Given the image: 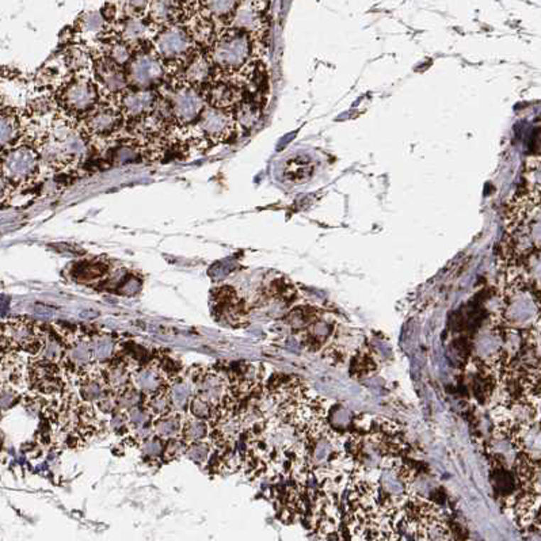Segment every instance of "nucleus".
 <instances>
[{
	"label": "nucleus",
	"instance_id": "nucleus-1",
	"mask_svg": "<svg viewBox=\"0 0 541 541\" xmlns=\"http://www.w3.org/2000/svg\"><path fill=\"white\" fill-rule=\"evenodd\" d=\"M256 40L247 31L229 28L213 43L211 60L214 67L229 75H241L254 62Z\"/></svg>",
	"mask_w": 541,
	"mask_h": 541
},
{
	"label": "nucleus",
	"instance_id": "nucleus-2",
	"mask_svg": "<svg viewBox=\"0 0 541 541\" xmlns=\"http://www.w3.org/2000/svg\"><path fill=\"white\" fill-rule=\"evenodd\" d=\"M86 153L84 136L67 121H56L43 140L40 156L53 167H64L82 160Z\"/></svg>",
	"mask_w": 541,
	"mask_h": 541
},
{
	"label": "nucleus",
	"instance_id": "nucleus-3",
	"mask_svg": "<svg viewBox=\"0 0 541 541\" xmlns=\"http://www.w3.org/2000/svg\"><path fill=\"white\" fill-rule=\"evenodd\" d=\"M40 152L29 146H16L4 152L0 162L1 177L9 183H25L33 180L40 170Z\"/></svg>",
	"mask_w": 541,
	"mask_h": 541
},
{
	"label": "nucleus",
	"instance_id": "nucleus-4",
	"mask_svg": "<svg viewBox=\"0 0 541 541\" xmlns=\"http://www.w3.org/2000/svg\"><path fill=\"white\" fill-rule=\"evenodd\" d=\"M128 64V83L136 89H148L165 77V64L156 52H137Z\"/></svg>",
	"mask_w": 541,
	"mask_h": 541
},
{
	"label": "nucleus",
	"instance_id": "nucleus-5",
	"mask_svg": "<svg viewBox=\"0 0 541 541\" xmlns=\"http://www.w3.org/2000/svg\"><path fill=\"white\" fill-rule=\"evenodd\" d=\"M61 105L70 113H89L98 101V87L86 76H76L62 86L60 92Z\"/></svg>",
	"mask_w": 541,
	"mask_h": 541
},
{
	"label": "nucleus",
	"instance_id": "nucleus-6",
	"mask_svg": "<svg viewBox=\"0 0 541 541\" xmlns=\"http://www.w3.org/2000/svg\"><path fill=\"white\" fill-rule=\"evenodd\" d=\"M192 34L178 26H168L155 37V52L165 61L185 60L193 50Z\"/></svg>",
	"mask_w": 541,
	"mask_h": 541
},
{
	"label": "nucleus",
	"instance_id": "nucleus-7",
	"mask_svg": "<svg viewBox=\"0 0 541 541\" xmlns=\"http://www.w3.org/2000/svg\"><path fill=\"white\" fill-rule=\"evenodd\" d=\"M168 106L173 120L180 124H192L198 120L205 109V98L197 87L183 84L170 94Z\"/></svg>",
	"mask_w": 541,
	"mask_h": 541
},
{
	"label": "nucleus",
	"instance_id": "nucleus-8",
	"mask_svg": "<svg viewBox=\"0 0 541 541\" xmlns=\"http://www.w3.org/2000/svg\"><path fill=\"white\" fill-rule=\"evenodd\" d=\"M200 128L209 138L226 140L236 131V124L229 110L209 106L200 116Z\"/></svg>",
	"mask_w": 541,
	"mask_h": 541
},
{
	"label": "nucleus",
	"instance_id": "nucleus-9",
	"mask_svg": "<svg viewBox=\"0 0 541 541\" xmlns=\"http://www.w3.org/2000/svg\"><path fill=\"white\" fill-rule=\"evenodd\" d=\"M156 95L147 89L124 91L121 97V110L128 119H143L151 114L156 106Z\"/></svg>",
	"mask_w": 541,
	"mask_h": 541
},
{
	"label": "nucleus",
	"instance_id": "nucleus-10",
	"mask_svg": "<svg viewBox=\"0 0 541 541\" xmlns=\"http://www.w3.org/2000/svg\"><path fill=\"white\" fill-rule=\"evenodd\" d=\"M31 89L28 82L19 76H1L0 77V98L4 107L13 110L22 109L29 104Z\"/></svg>",
	"mask_w": 541,
	"mask_h": 541
},
{
	"label": "nucleus",
	"instance_id": "nucleus-11",
	"mask_svg": "<svg viewBox=\"0 0 541 541\" xmlns=\"http://www.w3.org/2000/svg\"><path fill=\"white\" fill-rule=\"evenodd\" d=\"M121 124L120 113L111 107H99L92 110L84 121L86 131L90 135L107 137L119 131Z\"/></svg>",
	"mask_w": 541,
	"mask_h": 541
},
{
	"label": "nucleus",
	"instance_id": "nucleus-12",
	"mask_svg": "<svg viewBox=\"0 0 541 541\" xmlns=\"http://www.w3.org/2000/svg\"><path fill=\"white\" fill-rule=\"evenodd\" d=\"M95 76L98 83L110 94H122L126 90L128 77L121 70L120 65L109 60L107 58L97 61L95 64Z\"/></svg>",
	"mask_w": 541,
	"mask_h": 541
},
{
	"label": "nucleus",
	"instance_id": "nucleus-13",
	"mask_svg": "<svg viewBox=\"0 0 541 541\" xmlns=\"http://www.w3.org/2000/svg\"><path fill=\"white\" fill-rule=\"evenodd\" d=\"M231 26L247 31L256 40L263 33V16L261 10L254 6L239 4L236 11L232 16Z\"/></svg>",
	"mask_w": 541,
	"mask_h": 541
},
{
	"label": "nucleus",
	"instance_id": "nucleus-14",
	"mask_svg": "<svg viewBox=\"0 0 541 541\" xmlns=\"http://www.w3.org/2000/svg\"><path fill=\"white\" fill-rule=\"evenodd\" d=\"M212 106L231 110L243 102V91L241 84L234 82H219L214 83L209 90Z\"/></svg>",
	"mask_w": 541,
	"mask_h": 541
},
{
	"label": "nucleus",
	"instance_id": "nucleus-15",
	"mask_svg": "<svg viewBox=\"0 0 541 541\" xmlns=\"http://www.w3.org/2000/svg\"><path fill=\"white\" fill-rule=\"evenodd\" d=\"M213 67L214 65L211 58H207L204 55H195L183 70V79L186 84L197 89L207 84L211 80Z\"/></svg>",
	"mask_w": 541,
	"mask_h": 541
},
{
	"label": "nucleus",
	"instance_id": "nucleus-16",
	"mask_svg": "<svg viewBox=\"0 0 541 541\" xmlns=\"http://www.w3.org/2000/svg\"><path fill=\"white\" fill-rule=\"evenodd\" d=\"M21 124L10 107L0 109V151L11 148L19 138Z\"/></svg>",
	"mask_w": 541,
	"mask_h": 541
},
{
	"label": "nucleus",
	"instance_id": "nucleus-17",
	"mask_svg": "<svg viewBox=\"0 0 541 541\" xmlns=\"http://www.w3.org/2000/svg\"><path fill=\"white\" fill-rule=\"evenodd\" d=\"M150 22L156 25L173 23L180 13L178 0H151L148 6Z\"/></svg>",
	"mask_w": 541,
	"mask_h": 541
},
{
	"label": "nucleus",
	"instance_id": "nucleus-18",
	"mask_svg": "<svg viewBox=\"0 0 541 541\" xmlns=\"http://www.w3.org/2000/svg\"><path fill=\"white\" fill-rule=\"evenodd\" d=\"M315 165L305 156H296L286 162L284 165V178L290 183H304L314 174Z\"/></svg>",
	"mask_w": 541,
	"mask_h": 541
},
{
	"label": "nucleus",
	"instance_id": "nucleus-19",
	"mask_svg": "<svg viewBox=\"0 0 541 541\" xmlns=\"http://www.w3.org/2000/svg\"><path fill=\"white\" fill-rule=\"evenodd\" d=\"M148 31H150V25L138 18V16H131L128 18L122 28H121V38L122 41H125L126 44L129 45H135L138 43H143L146 41L147 35H148Z\"/></svg>",
	"mask_w": 541,
	"mask_h": 541
},
{
	"label": "nucleus",
	"instance_id": "nucleus-20",
	"mask_svg": "<svg viewBox=\"0 0 541 541\" xmlns=\"http://www.w3.org/2000/svg\"><path fill=\"white\" fill-rule=\"evenodd\" d=\"M262 109L256 102H241L235 107V124L241 131H250L261 120Z\"/></svg>",
	"mask_w": 541,
	"mask_h": 541
},
{
	"label": "nucleus",
	"instance_id": "nucleus-21",
	"mask_svg": "<svg viewBox=\"0 0 541 541\" xmlns=\"http://www.w3.org/2000/svg\"><path fill=\"white\" fill-rule=\"evenodd\" d=\"M224 395V381L219 376H205L198 383V396L209 403H217Z\"/></svg>",
	"mask_w": 541,
	"mask_h": 541
},
{
	"label": "nucleus",
	"instance_id": "nucleus-22",
	"mask_svg": "<svg viewBox=\"0 0 541 541\" xmlns=\"http://www.w3.org/2000/svg\"><path fill=\"white\" fill-rule=\"evenodd\" d=\"M136 386L140 391L153 393L158 391L162 386V375L160 369L156 368H147L137 373L135 377Z\"/></svg>",
	"mask_w": 541,
	"mask_h": 541
},
{
	"label": "nucleus",
	"instance_id": "nucleus-23",
	"mask_svg": "<svg viewBox=\"0 0 541 541\" xmlns=\"http://www.w3.org/2000/svg\"><path fill=\"white\" fill-rule=\"evenodd\" d=\"M132 56H133L132 46L122 40H114L106 46V58L120 67L129 62Z\"/></svg>",
	"mask_w": 541,
	"mask_h": 541
},
{
	"label": "nucleus",
	"instance_id": "nucleus-24",
	"mask_svg": "<svg viewBox=\"0 0 541 541\" xmlns=\"http://www.w3.org/2000/svg\"><path fill=\"white\" fill-rule=\"evenodd\" d=\"M90 56L89 53L77 46H72L67 50L64 56V64L74 72H80L83 70H87L90 65Z\"/></svg>",
	"mask_w": 541,
	"mask_h": 541
},
{
	"label": "nucleus",
	"instance_id": "nucleus-25",
	"mask_svg": "<svg viewBox=\"0 0 541 541\" xmlns=\"http://www.w3.org/2000/svg\"><path fill=\"white\" fill-rule=\"evenodd\" d=\"M74 275L79 281H92L95 278H99L107 273V266L101 262H86L80 263L74 269Z\"/></svg>",
	"mask_w": 541,
	"mask_h": 541
},
{
	"label": "nucleus",
	"instance_id": "nucleus-26",
	"mask_svg": "<svg viewBox=\"0 0 541 541\" xmlns=\"http://www.w3.org/2000/svg\"><path fill=\"white\" fill-rule=\"evenodd\" d=\"M106 21L99 11H90L80 16L79 29L86 34H99L105 31Z\"/></svg>",
	"mask_w": 541,
	"mask_h": 541
},
{
	"label": "nucleus",
	"instance_id": "nucleus-27",
	"mask_svg": "<svg viewBox=\"0 0 541 541\" xmlns=\"http://www.w3.org/2000/svg\"><path fill=\"white\" fill-rule=\"evenodd\" d=\"M205 9L217 18H232L239 6V0H204Z\"/></svg>",
	"mask_w": 541,
	"mask_h": 541
},
{
	"label": "nucleus",
	"instance_id": "nucleus-28",
	"mask_svg": "<svg viewBox=\"0 0 541 541\" xmlns=\"http://www.w3.org/2000/svg\"><path fill=\"white\" fill-rule=\"evenodd\" d=\"M155 430L159 436L162 437L178 436L182 430L180 415L165 414L163 417H160L155 425Z\"/></svg>",
	"mask_w": 541,
	"mask_h": 541
},
{
	"label": "nucleus",
	"instance_id": "nucleus-29",
	"mask_svg": "<svg viewBox=\"0 0 541 541\" xmlns=\"http://www.w3.org/2000/svg\"><path fill=\"white\" fill-rule=\"evenodd\" d=\"M171 406H173V399L168 392H153L148 402V410L153 415H159V417L170 414Z\"/></svg>",
	"mask_w": 541,
	"mask_h": 541
},
{
	"label": "nucleus",
	"instance_id": "nucleus-30",
	"mask_svg": "<svg viewBox=\"0 0 541 541\" xmlns=\"http://www.w3.org/2000/svg\"><path fill=\"white\" fill-rule=\"evenodd\" d=\"M82 396L86 402H95L98 400L104 392H105V386L101 378H89L83 386H82Z\"/></svg>",
	"mask_w": 541,
	"mask_h": 541
},
{
	"label": "nucleus",
	"instance_id": "nucleus-31",
	"mask_svg": "<svg viewBox=\"0 0 541 541\" xmlns=\"http://www.w3.org/2000/svg\"><path fill=\"white\" fill-rule=\"evenodd\" d=\"M113 347H114V344H113L111 338L101 337V338L95 339L91 346L92 357L98 361L107 360L113 353Z\"/></svg>",
	"mask_w": 541,
	"mask_h": 541
},
{
	"label": "nucleus",
	"instance_id": "nucleus-32",
	"mask_svg": "<svg viewBox=\"0 0 541 541\" xmlns=\"http://www.w3.org/2000/svg\"><path fill=\"white\" fill-rule=\"evenodd\" d=\"M182 436L186 441H198L208 435V426L204 422H189L182 430Z\"/></svg>",
	"mask_w": 541,
	"mask_h": 541
},
{
	"label": "nucleus",
	"instance_id": "nucleus-33",
	"mask_svg": "<svg viewBox=\"0 0 541 541\" xmlns=\"http://www.w3.org/2000/svg\"><path fill=\"white\" fill-rule=\"evenodd\" d=\"M138 400H140L138 391L133 388H126V387H122L119 396L116 398L117 406H120L121 408H132L138 403Z\"/></svg>",
	"mask_w": 541,
	"mask_h": 541
},
{
	"label": "nucleus",
	"instance_id": "nucleus-34",
	"mask_svg": "<svg viewBox=\"0 0 541 541\" xmlns=\"http://www.w3.org/2000/svg\"><path fill=\"white\" fill-rule=\"evenodd\" d=\"M171 399H173V403L175 406L182 407L186 405V402L189 400L190 398V387L187 383H177L173 388H171Z\"/></svg>",
	"mask_w": 541,
	"mask_h": 541
},
{
	"label": "nucleus",
	"instance_id": "nucleus-35",
	"mask_svg": "<svg viewBox=\"0 0 541 541\" xmlns=\"http://www.w3.org/2000/svg\"><path fill=\"white\" fill-rule=\"evenodd\" d=\"M91 357H92L91 347L86 344L74 346V349L70 353V360L72 361L75 365H84L90 361Z\"/></svg>",
	"mask_w": 541,
	"mask_h": 541
},
{
	"label": "nucleus",
	"instance_id": "nucleus-36",
	"mask_svg": "<svg viewBox=\"0 0 541 541\" xmlns=\"http://www.w3.org/2000/svg\"><path fill=\"white\" fill-rule=\"evenodd\" d=\"M128 369L124 368V366H116L113 369H110L109 372V383L113 386V387H117V388H122L125 387L126 381H128Z\"/></svg>",
	"mask_w": 541,
	"mask_h": 541
},
{
	"label": "nucleus",
	"instance_id": "nucleus-37",
	"mask_svg": "<svg viewBox=\"0 0 541 541\" xmlns=\"http://www.w3.org/2000/svg\"><path fill=\"white\" fill-rule=\"evenodd\" d=\"M192 412L193 415L197 418H211L212 415V406L209 402H207L205 399L197 396L196 399H193L192 402Z\"/></svg>",
	"mask_w": 541,
	"mask_h": 541
},
{
	"label": "nucleus",
	"instance_id": "nucleus-38",
	"mask_svg": "<svg viewBox=\"0 0 541 541\" xmlns=\"http://www.w3.org/2000/svg\"><path fill=\"white\" fill-rule=\"evenodd\" d=\"M62 356V346L56 339H48L44 345V359L49 362H56Z\"/></svg>",
	"mask_w": 541,
	"mask_h": 541
},
{
	"label": "nucleus",
	"instance_id": "nucleus-39",
	"mask_svg": "<svg viewBox=\"0 0 541 541\" xmlns=\"http://www.w3.org/2000/svg\"><path fill=\"white\" fill-rule=\"evenodd\" d=\"M209 454V447L208 445H204V444H196V445H192L189 449H187V457L192 459L193 461L196 463H202L207 460Z\"/></svg>",
	"mask_w": 541,
	"mask_h": 541
},
{
	"label": "nucleus",
	"instance_id": "nucleus-40",
	"mask_svg": "<svg viewBox=\"0 0 541 541\" xmlns=\"http://www.w3.org/2000/svg\"><path fill=\"white\" fill-rule=\"evenodd\" d=\"M137 158H138V152H137L136 148H132V147H121L116 152L114 160L117 163H132V162H136L135 159H137Z\"/></svg>",
	"mask_w": 541,
	"mask_h": 541
},
{
	"label": "nucleus",
	"instance_id": "nucleus-41",
	"mask_svg": "<svg viewBox=\"0 0 541 541\" xmlns=\"http://www.w3.org/2000/svg\"><path fill=\"white\" fill-rule=\"evenodd\" d=\"M16 393L11 388H0V410H7L16 403Z\"/></svg>",
	"mask_w": 541,
	"mask_h": 541
},
{
	"label": "nucleus",
	"instance_id": "nucleus-42",
	"mask_svg": "<svg viewBox=\"0 0 541 541\" xmlns=\"http://www.w3.org/2000/svg\"><path fill=\"white\" fill-rule=\"evenodd\" d=\"M150 1L151 0H125V4L131 13L137 16V14H140L148 9Z\"/></svg>",
	"mask_w": 541,
	"mask_h": 541
},
{
	"label": "nucleus",
	"instance_id": "nucleus-43",
	"mask_svg": "<svg viewBox=\"0 0 541 541\" xmlns=\"http://www.w3.org/2000/svg\"><path fill=\"white\" fill-rule=\"evenodd\" d=\"M143 451H144V453H146L147 456H150V457H156V456L160 454V451H162V444H160V441H158L156 438H153V439H150V441L143 447Z\"/></svg>",
	"mask_w": 541,
	"mask_h": 541
},
{
	"label": "nucleus",
	"instance_id": "nucleus-44",
	"mask_svg": "<svg viewBox=\"0 0 541 541\" xmlns=\"http://www.w3.org/2000/svg\"><path fill=\"white\" fill-rule=\"evenodd\" d=\"M138 289H140V281H137L136 278H131V280H128V281L122 285V288H121V293H122L124 296H133V295H136V293L138 292Z\"/></svg>",
	"mask_w": 541,
	"mask_h": 541
},
{
	"label": "nucleus",
	"instance_id": "nucleus-45",
	"mask_svg": "<svg viewBox=\"0 0 541 541\" xmlns=\"http://www.w3.org/2000/svg\"><path fill=\"white\" fill-rule=\"evenodd\" d=\"M146 421H147V415H146L143 411H140V410L135 408V410H132V411L129 412L128 422H129L131 425H135V426H140V427H141V426L146 423Z\"/></svg>",
	"mask_w": 541,
	"mask_h": 541
},
{
	"label": "nucleus",
	"instance_id": "nucleus-46",
	"mask_svg": "<svg viewBox=\"0 0 541 541\" xmlns=\"http://www.w3.org/2000/svg\"><path fill=\"white\" fill-rule=\"evenodd\" d=\"M116 406H117V402H116V399H113V398H105V399H102V400L98 402V407L101 408L102 412H106V414L111 412V411L116 408Z\"/></svg>",
	"mask_w": 541,
	"mask_h": 541
},
{
	"label": "nucleus",
	"instance_id": "nucleus-47",
	"mask_svg": "<svg viewBox=\"0 0 541 541\" xmlns=\"http://www.w3.org/2000/svg\"><path fill=\"white\" fill-rule=\"evenodd\" d=\"M180 447H182V444L178 442V441H171L170 445H168V449H167V456H168V457H170V456H171V457L178 456L180 452Z\"/></svg>",
	"mask_w": 541,
	"mask_h": 541
},
{
	"label": "nucleus",
	"instance_id": "nucleus-48",
	"mask_svg": "<svg viewBox=\"0 0 541 541\" xmlns=\"http://www.w3.org/2000/svg\"><path fill=\"white\" fill-rule=\"evenodd\" d=\"M35 314L41 316H52L55 314V310L46 305H35Z\"/></svg>",
	"mask_w": 541,
	"mask_h": 541
},
{
	"label": "nucleus",
	"instance_id": "nucleus-49",
	"mask_svg": "<svg viewBox=\"0 0 541 541\" xmlns=\"http://www.w3.org/2000/svg\"><path fill=\"white\" fill-rule=\"evenodd\" d=\"M98 315H99V312L95 311V310H92V308H84V310H82V311L79 312V316H80L82 319H94V317H97Z\"/></svg>",
	"mask_w": 541,
	"mask_h": 541
},
{
	"label": "nucleus",
	"instance_id": "nucleus-50",
	"mask_svg": "<svg viewBox=\"0 0 541 541\" xmlns=\"http://www.w3.org/2000/svg\"><path fill=\"white\" fill-rule=\"evenodd\" d=\"M7 190H9V182L4 180L3 177H0V201L6 197Z\"/></svg>",
	"mask_w": 541,
	"mask_h": 541
},
{
	"label": "nucleus",
	"instance_id": "nucleus-51",
	"mask_svg": "<svg viewBox=\"0 0 541 541\" xmlns=\"http://www.w3.org/2000/svg\"><path fill=\"white\" fill-rule=\"evenodd\" d=\"M1 342H4V335H3V330L0 329V345H1Z\"/></svg>",
	"mask_w": 541,
	"mask_h": 541
}]
</instances>
